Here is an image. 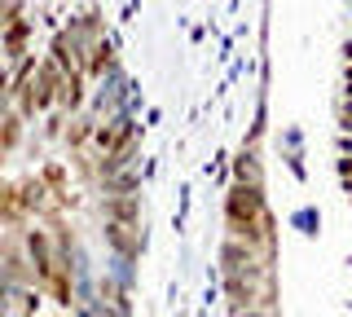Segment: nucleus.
I'll return each instance as SVG.
<instances>
[{"instance_id": "f257e3e1", "label": "nucleus", "mask_w": 352, "mask_h": 317, "mask_svg": "<svg viewBox=\"0 0 352 317\" xmlns=\"http://www.w3.org/2000/svg\"><path fill=\"white\" fill-rule=\"evenodd\" d=\"M106 238H110V247H115L119 256H141V247H146V234H141L137 221H110Z\"/></svg>"}, {"instance_id": "f03ea898", "label": "nucleus", "mask_w": 352, "mask_h": 317, "mask_svg": "<svg viewBox=\"0 0 352 317\" xmlns=\"http://www.w3.org/2000/svg\"><path fill=\"white\" fill-rule=\"evenodd\" d=\"M31 31H36V23H31V18H18V23H9V27H5V62H9V67H18V62L27 58V40H31Z\"/></svg>"}, {"instance_id": "7ed1b4c3", "label": "nucleus", "mask_w": 352, "mask_h": 317, "mask_svg": "<svg viewBox=\"0 0 352 317\" xmlns=\"http://www.w3.org/2000/svg\"><path fill=\"white\" fill-rule=\"evenodd\" d=\"M110 67H115V45H110L106 36H97L93 49H88V67L84 71H88V80H102Z\"/></svg>"}, {"instance_id": "20e7f679", "label": "nucleus", "mask_w": 352, "mask_h": 317, "mask_svg": "<svg viewBox=\"0 0 352 317\" xmlns=\"http://www.w3.org/2000/svg\"><path fill=\"white\" fill-rule=\"evenodd\" d=\"M234 181H256V185H264V172H260L256 150H247V146L238 150V159H234Z\"/></svg>"}, {"instance_id": "39448f33", "label": "nucleus", "mask_w": 352, "mask_h": 317, "mask_svg": "<svg viewBox=\"0 0 352 317\" xmlns=\"http://www.w3.org/2000/svg\"><path fill=\"white\" fill-rule=\"evenodd\" d=\"M22 119H27V115H22L14 102H9V111H5V155H14V150H18V137H22Z\"/></svg>"}, {"instance_id": "423d86ee", "label": "nucleus", "mask_w": 352, "mask_h": 317, "mask_svg": "<svg viewBox=\"0 0 352 317\" xmlns=\"http://www.w3.org/2000/svg\"><path fill=\"white\" fill-rule=\"evenodd\" d=\"M18 18H22V0H5V18H0V23H18Z\"/></svg>"}, {"instance_id": "0eeeda50", "label": "nucleus", "mask_w": 352, "mask_h": 317, "mask_svg": "<svg viewBox=\"0 0 352 317\" xmlns=\"http://www.w3.org/2000/svg\"><path fill=\"white\" fill-rule=\"evenodd\" d=\"M295 225H304V234H317V212H300Z\"/></svg>"}, {"instance_id": "6e6552de", "label": "nucleus", "mask_w": 352, "mask_h": 317, "mask_svg": "<svg viewBox=\"0 0 352 317\" xmlns=\"http://www.w3.org/2000/svg\"><path fill=\"white\" fill-rule=\"evenodd\" d=\"M339 128H344V133H352V106H344V115H339Z\"/></svg>"}, {"instance_id": "1a4fd4ad", "label": "nucleus", "mask_w": 352, "mask_h": 317, "mask_svg": "<svg viewBox=\"0 0 352 317\" xmlns=\"http://www.w3.org/2000/svg\"><path fill=\"white\" fill-rule=\"evenodd\" d=\"M344 58H348V62H352V40H348V45H344Z\"/></svg>"}, {"instance_id": "9d476101", "label": "nucleus", "mask_w": 352, "mask_h": 317, "mask_svg": "<svg viewBox=\"0 0 352 317\" xmlns=\"http://www.w3.org/2000/svg\"><path fill=\"white\" fill-rule=\"evenodd\" d=\"M348 199H352V190H348Z\"/></svg>"}]
</instances>
